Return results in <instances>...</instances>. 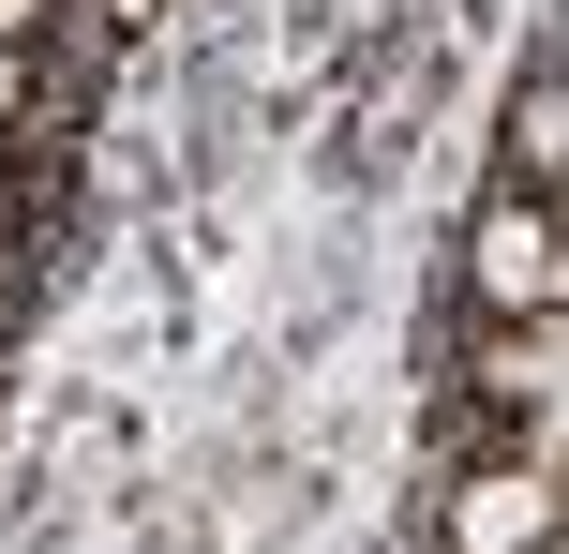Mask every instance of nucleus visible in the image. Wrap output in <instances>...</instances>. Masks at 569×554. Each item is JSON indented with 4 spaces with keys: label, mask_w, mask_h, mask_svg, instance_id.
<instances>
[{
    "label": "nucleus",
    "mask_w": 569,
    "mask_h": 554,
    "mask_svg": "<svg viewBox=\"0 0 569 554\" xmlns=\"http://www.w3.org/2000/svg\"><path fill=\"white\" fill-rule=\"evenodd\" d=\"M465 270H480V300H495V315H555V210H540V195H495V210H480V255H465Z\"/></svg>",
    "instance_id": "f257e3e1"
},
{
    "label": "nucleus",
    "mask_w": 569,
    "mask_h": 554,
    "mask_svg": "<svg viewBox=\"0 0 569 554\" xmlns=\"http://www.w3.org/2000/svg\"><path fill=\"white\" fill-rule=\"evenodd\" d=\"M540 540H555V480L540 465H495V480L450 495V554H540Z\"/></svg>",
    "instance_id": "f03ea898"
},
{
    "label": "nucleus",
    "mask_w": 569,
    "mask_h": 554,
    "mask_svg": "<svg viewBox=\"0 0 569 554\" xmlns=\"http://www.w3.org/2000/svg\"><path fill=\"white\" fill-rule=\"evenodd\" d=\"M555 150H569V105H555V75H525V105H510V165H525V195H555Z\"/></svg>",
    "instance_id": "7ed1b4c3"
},
{
    "label": "nucleus",
    "mask_w": 569,
    "mask_h": 554,
    "mask_svg": "<svg viewBox=\"0 0 569 554\" xmlns=\"http://www.w3.org/2000/svg\"><path fill=\"white\" fill-rule=\"evenodd\" d=\"M16 90H30V60H16V46H0V120H16Z\"/></svg>",
    "instance_id": "20e7f679"
}]
</instances>
